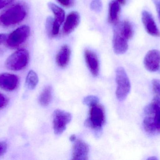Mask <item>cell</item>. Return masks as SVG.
<instances>
[{
    "mask_svg": "<svg viewBox=\"0 0 160 160\" xmlns=\"http://www.w3.org/2000/svg\"><path fill=\"white\" fill-rule=\"evenodd\" d=\"M14 0H0V9L6 6Z\"/></svg>",
    "mask_w": 160,
    "mask_h": 160,
    "instance_id": "28",
    "label": "cell"
},
{
    "mask_svg": "<svg viewBox=\"0 0 160 160\" xmlns=\"http://www.w3.org/2000/svg\"><path fill=\"white\" fill-rule=\"evenodd\" d=\"M80 22V16L78 12L72 11L68 14L63 27L65 34H69L78 27Z\"/></svg>",
    "mask_w": 160,
    "mask_h": 160,
    "instance_id": "14",
    "label": "cell"
},
{
    "mask_svg": "<svg viewBox=\"0 0 160 160\" xmlns=\"http://www.w3.org/2000/svg\"><path fill=\"white\" fill-rule=\"evenodd\" d=\"M153 2L156 6L160 21V0H153Z\"/></svg>",
    "mask_w": 160,
    "mask_h": 160,
    "instance_id": "29",
    "label": "cell"
},
{
    "mask_svg": "<svg viewBox=\"0 0 160 160\" xmlns=\"http://www.w3.org/2000/svg\"><path fill=\"white\" fill-rule=\"evenodd\" d=\"M120 10V4L116 1L110 2L109 5L108 13V21L110 23L114 25L118 23Z\"/></svg>",
    "mask_w": 160,
    "mask_h": 160,
    "instance_id": "16",
    "label": "cell"
},
{
    "mask_svg": "<svg viewBox=\"0 0 160 160\" xmlns=\"http://www.w3.org/2000/svg\"><path fill=\"white\" fill-rule=\"evenodd\" d=\"M54 18L52 17H48L46 20V28L47 34L50 38H52V28H53Z\"/></svg>",
    "mask_w": 160,
    "mask_h": 160,
    "instance_id": "21",
    "label": "cell"
},
{
    "mask_svg": "<svg viewBox=\"0 0 160 160\" xmlns=\"http://www.w3.org/2000/svg\"><path fill=\"white\" fill-rule=\"evenodd\" d=\"M72 151V159L87 160L88 159L89 147L86 143L81 140L75 141Z\"/></svg>",
    "mask_w": 160,
    "mask_h": 160,
    "instance_id": "11",
    "label": "cell"
},
{
    "mask_svg": "<svg viewBox=\"0 0 160 160\" xmlns=\"http://www.w3.org/2000/svg\"><path fill=\"white\" fill-rule=\"evenodd\" d=\"M152 85L153 91L158 96L160 97V80L158 79L153 80L152 81Z\"/></svg>",
    "mask_w": 160,
    "mask_h": 160,
    "instance_id": "24",
    "label": "cell"
},
{
    "mask_svg": "<svg viewBox=\"0 0 160 160\" xmlns=\"http://www.w3.org/2000/svg\"><path fill=\"white\" fill-rule=\"evenodd\" d=\"M99 99L97 96L94 95H88L83 99V103L87 106H90L98 103Z\"/></svg>",
    "mask_w": 160,
    "mask_h": 160,
    "instance_id": "22",
    "label": "cell"
},
{
    "mask_svg": "<svg viewBox=\"0 0 160 160\" xmlns=\"http://www.w3.org/2000/svg\"><path fill=\"white\" fill-rule=\"evenodd\" d=\"M52 96V88L51 86H48L44 89L39 96V103L42 106H48L51 101Z\"/></svg>",
    "mask_w": 160,
    "mask_h": 160,
    "instance_id": "19",
    "label": "cell"
},
{
    "mask_svg": "<svg viewBox=\"0 0 160 160\" xmlns=\"http://www.w3.org/2000/svg\"><path fill=\"white\" fill-rule=\"evenodd\" d=\"M70 140L71 142H75L76 140V136L75 134L71 135L70 137Z\"/></svg>",
    "mask_w": 160,
    "mask_h": 160,
    "instance_id": "32",
    "label": "cell"
},
{
    "mask_svg": "<svg viewBox=\"0 0 160 160\" xmlns=\"http://www.w3.org/2000/svg\"><path fill=\"white\" fill-rule=\"evenodd\" d=\"M128 40L126 39L119 32L116 27L114 30L112 44L114 51L117 54L125 53L128 49Z\"/></svg>",
    "mask_w": 160,
    "mask_h": 160,
    "instance_id": "10",
    "label": "cell"
},
{
    "mask_svg": "<svg viewBox=\"0 0 160 160\" xmlns=\"http://www.w3.org/2000/svg\"><path fill=\"white\" fill-rule=\"evenodd\" d=\"M116 81L117 84V98L120 101L126 99L131 90V84L128 74L122 67L117 69L116 71Z\"/></svg>",
    "mask_w": 160,
    "mask_h": 160,
    "instance_id": "5",
    "label": "cell"
},
{
    "mask_svg": "<svg viewBox=\"0 0 160 160\" xmlns=\"http://www.w3.org/2000/svg\"><path fill=\"white\" fill-rule=\"evenodd\" d=\"M115 25L119 30L120 34L128 40L133 36V31L132 26L128 21H125L121 23H118Z\"/></svg>",
    "mask_w": 160,
    "mask_h": 160,
    "instance_id": "18",
    "label": "cell"
},
{
    "mask_svg": "<svg viewBox=\"0 0 160 160\" xmlns=\"http://www.w3.org/2000/svg\"><path fill=\"white\" fill-rule=\"evenodd\" d=\"M7 149V146L4 142H0V157L4 155L6 153Z\"/></svg>",
    "mask_w": 160,
    "mask_h": 160,
    "instance_id": "27",
    "label": "cell"
},
{
    "mask_svg": "<svg viewBox=\"0 0 160 160\" xmlns=\"http://www.w3.org/2000/svg\"><path fill=\"white\" fill-rule=\"evenodd\" d=\"M71 50L68 45H64L59 50L56 57L57 65L61 68H65L68 65L71 56Z\"/></svg>",
    "mask_w": 160,
    "mask_h": 160,
    "instance_id": "15",
    "label": "cell"
},
{
    "mask_svg": "<svg viewBox=\"0 0 160 160\" xmlns=\"http://www.w3.org/2000/svg\"><path fill=\"white\" fill-rule=\"evenodd\" d=\"M144 65L148 71H158L160 67V51L157 49L149 51L145 56Z\"/></svg>",
    "mask_w": 160,
    "mask_h": 160,
    "instance_id": "8",
    "label": "cell"
},
{
    "mask_svg": "<svg viewBox=\"0 0 160 160\" xmlns=\"http://www.w3.org/2000/svg\"><path fill=\"white\" fill-rule=\"evenodd\" d=\"M144 129L150 135L160 133V97H155L144 111Z\"/></svg>",
    "mask_w": 160,
    "mask_h": 160,
    "instance_id": "1",
    "label": "cell"
},
{
    "mask_svg": "<svg viewBox=\"0 0 160 160\" xmlns=\"http://www.w3.org/2000/svg\"><path fill=\"white\" fill-rule=\"evenodd\" d=\"M118 3L120 4V5H124L126 4V0H116Z\"/></svg>",
    "mask_w": 160,
    "mask_h": 160,
    "instance_id": "31",
    "label": "cell"
},
{
    "mask_svg": "<svg viewBox=\"0 0 160 160\" xmlns=\"http://www.w3.org/2000/svg\"><path fill=\"white\" fill-rule=\"evenodd\" d=\"M8 35L5 34H0V45L6 42Z\"/></svg>",
    "mask_w": 160,
    "mask_h": 160,
    "instance_id": "30",
    "label": "cell"
},
{
    "mask_svg": "<svg viewBox=\"0 0 160 160\" xmlns=\"http://www.w3.org/2000/svg\"><path fill=\"white\" fill-rule=\"evenodd\" d=\"M101 0H92L90 3V8L97 13H99L102 9Z\"/></svg>",
    "mask_w": 160,
    "mask_h": 160,
    "instance_id": "23",
    "label": "cell"
},
{
    "mask_svg": "<svg viewBox=\"0 0 160 160\" xmlns=\"http://www.w3.org/2000/svg\"><path fill=\"white\" fill-rule=\"evenodd\" d=\"M19 78L17 75L11 73L0 74V88L6 91H12L18 86Z\"/></svg>",
    "mask_w": 160,
    "mask_h": 160,
    "instance_id": "9",
    "label": "cell"
},
{
    "mask_svg": "<svg viewBox=\"0 0 160 160\" xmlns=\"http://www.w3.org/2000/svg\"><path fill=\"white\" fill-rule=\"evenodd\" d=\"M38 82V76L37 73L33 70H30L27 74L25 81L27 88L30 90H33L36 87Z\"/></svg>",
    "mask_w": 160,
    "mask_h": 160,
    "instance_id": "20",
    "label": "cell"
},
{
    "mask_svg": "<svg viewBox=\"0 0 160 160\" xmlns=\"http://www.w3.org/2000/svg\"><path fill=\"white\" fill-rule=\"evenodd\" d=\"M159 72H160V68H159Z\"/></svg>",
    "mask_w": 160,
    "mask_h": 160,
    "instance_id": "34",
    "label": "cell"
},
{
    "mask_svg": "<svg viewBox=\"0 0 160 160\" xmlns=\"http://www.w3.org/2000/svg\"><path fill=\"white\" fill-rule=\"evenodd\" d=\"M29 61V54L25 49H20L11 54L6 60L5 65L8 69L19 71L25 68Z\"/></svg>",
    "mask_w": 160,
    "mask_h": 160,
    "instance_id": "4",
    "label": "cell"
},
{
    "mask_svg": "<svg viewBox=\"0 0 160 160\" xmlns=\"http://www.w3.org/2000/svg\"><path fill=\"white\" fill-rule=\"evenodd\" d=\"M142 21L145 28L149 34L154 37H160V32L152 17L148 11H143L142 13Z\"/></svg>",
    "mask_w": 160,
    "mask_h": 160,
    "instance_id": "12",
    "label": "cell"
},
{
    "mask_svg": "<svg viewBox=\"0 0 160 160\" xmlns=\"http://www.w3.org/2000/svg\"><path fill=\"white\" fill-rule=\"evenodd\" d=\"M84 58L87 65L93 76L98 75L99 71V62L95 53L86 49L84 51Z\"/></svg>",
    "mask_w": 160,
    "mask_h": 160,
    "instance_id": "13",
    "label": "cell"
},
{
    "mask_svg": "<svg viewBox=\"0 0 160 160\" xmlns=\"http://www.w3.org/2000/svg\"><path fill=\"white\" fill-rule=\"evenodd\" d=\"M63 7L69 8L73 6L74 3V0H56Z\"/></svg>",
    "mask_w": 160,
    "mask_h": 160,
    "instance_id": "25",
    "label": "cell"
},
{
    "mask_svg": "<svg viewBox=\"0 0 160 160\" xmlns=\"http://www.w3.org/2000/svg\"><path fill=\"white\" fill-rule=\"evenodd\" d=\"M89 116L85 122L86 126L95 132L96 135L99 136L102 126L105 122V114L103 107L98 104L90 106Z\"/></svg>",
    "mask_w": 160,
    "mask_h": 160,
    "instance_id": "3",
    "label": "cell"
},
{
    "mask_svg": "<svg viewBox=\"0 0 160 160\" xmlns=\"http://www.w3.org/2000/svg\"><path fill=\"white\" fill-rule=\"evenodd\" d=\"M8 100L6 97L0 93V109H3L6 107L8 104Z\"/></svg>",
    "mask_w": 160,
    "mask_h": 160,
    "instance_id": "26",
    "label": "cell"
},
{
    "mask_svg": "<svg viewBox=\"0 0 160 160\" xmlns=\"http://www.w3.org/2000/svg\"><path fill=\"white\" fill-rule=\"evenodd\" d=\"M148 160H158V158L155 157H151L148 158Z\"/></svg>",
    "mask_w": 160,
    "mask_h": 160,
    "instance_id": "33",
    "label": "cell"
},
{
    "mask_svg": "<svg viewBox=\"0 0 160 160\" xmlns=\"http://www.w3.org/2000/svg\"><path fill=\"white\" fill-rule=\"evenodd\" d=\"M31 30L29 26L22 25L14 30L8 35L7 39L6 44L9 48H14L21 45L30 36Z\"/></svg>",
    "mask_w": 160,
    "mask_h": 160,
    "instance_id": "6",
    "label": "cell"
},
{
    "mask_svg": "<svg viewBox=\"0 0 160 160\" xmlns=\"http://www.w3.org/2000/svg\"><path fill=\"white\" fill-rule=\"evenodd\" d=\"M48 5L49 8L55 16L54 18V22L61 26L65 19V12L64 10L52 2L48 3Z\"/></svg>",
    "mask_w": 160,
    "mask_h": 160,
    "instance_id": "17",
    "label": "cell"
},
{
    "mask_svg": "<svg viewBox=\"0 0 160 160\" xmlns=\"http://www.w3.org/2000/svg\"><path fill=\"white\" fill-rule=\"evenodd\" d=\"M28 8L23 3H18L0 13V25L9 26L22 21L27 16Z\"/></svg>",
    "mask_w": 160,
    "mask_h": 160,
    "instance_id": "2",
    "label": "cell"
},
{
    "mask_svg": "<svg viewBox=\"0 0 160 160\" xmlns=\"http://www.w3.org/2000/svg\"><path fill=\"white\" fill-rule=\"evenodd\" d=\"M52 123L54 133L56 135L62 134L66 129L68 124L72 119L70 113L61 110H56L53 112Z\"/></svg>",
    "mask_w": 160,
    "mask_h": 160,
    "instance_id": "7",
    "label": "cell"
}]
</instances>
